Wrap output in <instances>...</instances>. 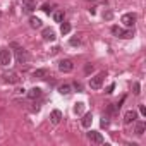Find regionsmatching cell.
Instances as JSON below:
<instances>
[{
	"label": "cell",
	"mask_w": 146,
	"mask_h": 146,
	"mask_svg": "<svg viewBox=\"0 0 146 146\" xmlns=\"http://www.w3.org/2000/svg\"><path fill=\"white\" fill-rule=\"evenodd\" d=\"M23 4H24V9H26L28 12L35 11V0H23Z\"/></svg>",
	"instance_id": "16"
},
{
	"label": "cell",
	"mask_w": 146,
	"mask_h": 146,
	"mask_svg": "<svg viewBox=\"0 0 146 146\" xmlns=\"http://www.w3.org/2000/svg\"><path fill=\"white\" fill-rule=\"evenodd\" d=\"M102 125H103V127H107V125H108V119H107V117H103V119H102Z\"/></svg>",
	"instance_id": "28"
},
{
	"label": "cell",
	"mask_w": 146,
	"mask_h": 146,
	"mask_svg": "<svg viewBox=\"0 0 146 146\" xmlns=\"http://www.w3.org/2000/svg\"><path fill=\"white\" fill-rule=\"evenodd\" d=\"M16 46V45H14ZM16 60H17V64H26L28 60H29V55H28V52L24 50V48H19V46H16Z\"/></svg>",
	"instance_id": "4"
},
{
	"label": "cell",
	"mask_w": 146,
	"mask_h": 146,
	"mask_svg": "<svg viewBox=\"0 0 146 146\" xmlns=\"http://www.w3.org/2000/svg\"><path fill=\"white\" fill-rule=\"evenodd\" d=\"M72 69H74V64H72V60L64 58V60L58 62V70H60V72H70Z\"/></svg>",
	"instance_id": "6"
},
{
	"label": "cell",
	"mask_w": 146,
	"mask_h": 146,
	"mask_svg": "<svg viewBox=\"0 0 146 146\" xmlns=\"http://www.w3.org/2000/svg\"><path fill=\"white\" fill-rule=\"evenodd\" d=\"M29 26L35 28V29H38V28H41V21L38 17H29Z\"/></svg>",
	"instance_id": "17"
},
{
	"label": "cell",
	"mask_w": 146,
	"mask_h": 146,
	"mask_svg": "<svg viewBox=\"0 0 146 146\" xmlns=\"http://www.w3.org/2000/svg\"><path fill=\"white\" fill-rule=\"evenodd\" d=\"M136 117H137L136 110H127V112L124 113V124H131V122H134Z\"/></svg>",
	"instance_id": "10"
},
{
	"label": "cell",
	"mask_w": 146,
	"mask_h": 146,
	"mask_svg": "<svg viewBox=\"0 0 146 146\" xmlns=\"http://www.w3.org/2000/svg\"><path fill=\"white\" fill-rule=\"evenodd\" d=\"M2 79H4V83H9V84H17L21 78H19L17 72H14V70H7V72H4V74H2Z\"/></svg>",
	"instance_id": "2"
},
{
	"label": "cell",
	"mask_w": 146,
	"mask_h": 146,
	"mask_svg": "<svg viewBox=\"0 0 146 146\" xmlns=\"http://www.w3.org/2000/svg\"><path fill=\"white\" fill-rule=\"evenodd\" d=\"M46 74H48V72H46V69H36V70L33 72V76H35V78H40V79L46 78Z\"/></svg>",
	"instance_id": "15"
},
{
	"label": "cell",
	"mask_w": 146,
	"mask_h": 146,
	"mask_svg": "<svg viewBox=\"0 0 146 146\" xmlns=\"http://www.w3.org/2000/svg\"><path fill=\"white\" fill-rule=\"evenodd\" d=\"M11 58H12V55L7 48H0V65H9Z\"/></svg>",
	"instance_id": "5"
},
{
	"label": "cell",
	"mask_w": 146,
	"mask_h": 146,
	"mask_svg": "<svg viewBox=\"0 0 146 146\" xmlns=\"http://www.w3.org/2000/svg\"><path fill=\"white\" fill-rule=\"evenodd\" d=\"M105 78H107L105 72H98L96 76H93V78L90 79V86H91L93 90H100L102 84H103V81H105Z\"/></svg>",
	"instance_id": "1"
},
{
	"label": "cell",
	"mask_w": 146,
	"mask_h": 146,
	"mask_svg": "<svg viewBox=\"0 0 146 146\" xmlns=\"http://www.w3.org/2000/svg\"><path fill=\"white\" fill-rule=\"evenodd\" d=\"M58 93H60V95H69V93H70V86H69V84L60 86V88H58Z\"/></svg>",
	"instance_id": "21"
},
{
	"label": "cell",
	"mask_w": 146,
	"mask_h": 146,
	"mask_svg": "<svg viewBox=\"0 0 146 146\" xmlns=\"http://www.w3.org/2000/svg\"><path fill=\"white\" fill-rule=\"evenodd\" d=\"M50 120H52V124H58L62 120V112L60 110H53L50 113Z\"/></svg>",
	"instance_id": "11"
},
{
	"label": "cell",
	"mask_w": 146,
	"mask_h": 146,
	"mask_svg": "<svg viewBox=\"0 0 146 146\" xmlns=\"http://www.w3.org/2000/svg\"><path fill=\"white\" fill-rule=\"evenodd\" d=\"M53 21H55V23H62V21H64V12H62V11L53 12Z\"/></svg>",
	"instance_id": "20"
},
{
	"label": "cell",
	"mask_w": 146,
	"mask_h": 146,
	"mask_svg": "<svg viewBox=\"0 0 146 146\" xmlns=\"http://www.w3.org/2000/svg\"><path fill=\"white\" fill-rule=\"evenodd\" d=\"M41 38H43L45 41H53L57 36H55V31H53L52 28H45V29L41 31Z\"/></svg>",
	"instance_id": "9"
},
{
	"label": "cell",
	"mask_w": 146,
	"mask_h": 146,
	"mask_svg": "<svg viewBox=\"0 0 146 146\" xmlns=\"http://www.w3.org/2000/svg\"><path fill=\"white\" fill-rule=\"evenodd\" d=\"M113 88H115V84H110V86H108V90H107V93H112V91H113Z\"/></svg>",
	"instance_id": "29"
},
{
	"label": "cell",
	"mask_w": 146,
	"mask_h": 146,
	"mask_svg": "<svg viewBox=\"0 0 146 146\" xmlns=\"http://www.w3.org/2000/svg\"><path fill=\"white\" fill-rule=\"evenodd\" d=\"M79 43H81L79 38H70V45H79Z\"/></svg>",
	"instance_id": "24"
},
{
	"label": "cell",
	"mask_w": 146,
	"mask_h": 146,
	"mask_svg": "<svg viewBox=\"0 0 146 146\" xmlns=\"http://www.w3.org/2000/svg\"><path fill=\"white\" fill-rule=\"evenodd\" d=\"M41 11H43V12H46V14H50V12H52V7H50L48 4H45V5L41 7Z\"/></svg>",
	"instance_id": "23"
},
{
	"label": "cell",
	"mask_w": 146,
	"mask_h": 146,
	"mask_svg": "<svg viewBox=\"0 0 146 146\" xmlns=\"http://www.w3.org/2000/svg\"><path fill=\"white\" fill-rule=\"evenodd\" d=\"M28 96H29L31 100H36V98H40V96H41V90H40V88H31V90L28 91Z\"/></svg>",
	"instance_id": "12"
},
{
	"label": "cell",
	"mask_w": 146,
	"mask_h": 146,
	"mask_svg": "<svg viewBox=\"0 0 146 146\" xmlns=\"http://www.w3.org/2000/svg\"><path fill=\"white\" fill-rule=\"evenodd\" d=\"M88 139L91 141V143H95V144H102L105 139H103V136L100 134V132H96V131H91V132H88Z\"/></svg>",
	"instance_id": "7"
},
{
	"label": "cell",
	"mask_w": 146,
	"mask_h": 146,
	"mask_svg": "<svg viewBox=\"0 0 146 146\" xmlns=\"http://www.w3.org/2000/svg\"><path fill=\"white\" fill-rule=\"evenodd\" d=\"M144 131H146V124H144V122H136V129H134V132H136L137 136H143Z\"/></svg>",
	"instance_id": "13"
},
{
	"label": "cell",
	"mask_w": 146,
	"mask_h": 146,
	"mask_svg": "<svg viewBox=\"0 0 146 146\" xmlns=\"http://www.w3.org/2000/svg\"><path fill=\"white\" fill-rule=\"evenodd\" d=\"M74 88H76L78 91H83V84H81V83H74Z\"/></svg>",
	"instance_id": "25"
},
{
	"label": "cell",
	"mask_w": 146,
	"mask_h": 146,
	"mask_svg": "<svg viewBox=\"0 0 146 146\" xmlns=\"http://www.w3.org/2000/svg\"><path fill=\"white\" fill-rule=\"evenodd\" d=\"M112 35L117 36V38H132V31L131 29H122L119 26H112Z\"/></svg>",
	"instance_id": "3"
},
{
	"label": "cell",
	"mask_w": 146,
	"mask_h": 146,
	"mask_svg": "<svg viewBox=\"0 0 146 146\" xmlns=\"http://www.w3.org/2000/svg\"><path fill=\"white\" fill-rule=\"evenodd\" d=\"M83 112H84V103H76L74 105V113H78V115H83Z\"/></svg>",
	"instance_id": "19"
},
{
	"label": "cell",
	"mask_w": 146,
	"mask_h": 146,
	"mask_svg": "<svg viewBox=\"0 0 146 146\" xmlns=\"http://www.w3.org/2000/svg\"><path fill=\"white\" fill-rule=\"evenodd\" d=\"M139 112H141V115H146V108H144V105H139Z\"/></svg>",
	"instance_id": "27"
},
{
	"label": "cell",
	"mask_w": 146,
	"mask_h": 146,
	"mask_svg": "<svg viewBox=\"0 0 146 146\" xmlns=\"http://www.w3.org/2000/svg\"><path fill=\"white\" fill-rule=\"evenodd\" d=\"M119 108H120L119 105H115V103H110V105H108V113H112V115H115Z\"/></svg>",
	"instance_id": "22"
},
{
	"label": "cell",
	"mask_w": 146,
	"mask_h": 146,
	"mask_svg": "<svg viewBox=\"0 0 146 146\" xmlns=\"http://www.w3.org/2000/svg\"><path fill=\"white\" fill-rule=\"evenodd\" d=\"M120 21L124 23V26L132 28V26H134V23H136V14H124Z\"/></svg>",
	"instance_id": "8"
},
{
	"label": "cell",
	"mask_w": 146,
	"mask_h": 146,
	"mask_svg": "<svg viewBox=\"0 0 146 146\" xmlns=\"http://www.w3.org/2000/svg\"><path fill=\"white\" fill-rule=\"evenodd\" d=\"M141 91H139V84L137 83H134V95H139Z\"/></svg>",
	"instance_id": "26"
},
{
	"label": "cell",
	"mask_w": 146,
	"mask_h": 146,
	"mask_svg": "<svg viewBox=\"0 0 146 146\" xmlns=\"http://www.w3.org/2000/svg\"><path fill=\"white\" fill-rule=\"evenodd\" d=\"M91 122H93V115H91V113H86V115H83V120H81L83 127H90V125H91Z\"/></svg>",
	"instance_id": "14"
},
{
	"label": "cell",
	"mask_w": 146,
	"mask_h": 146,
	"mask_svg": "<svg viewBox=\"0 0 146 146\" xmlns=\"http://www.w3.org/2000/svg\"><path fill=\"white\" fill-rule=\"evenodd\" d=\"M70 29H72V28H70L69 23H62V26H60V33H62V35H69Z\"/></svg>",
	"instance_id": "18"
}]
</instances>
